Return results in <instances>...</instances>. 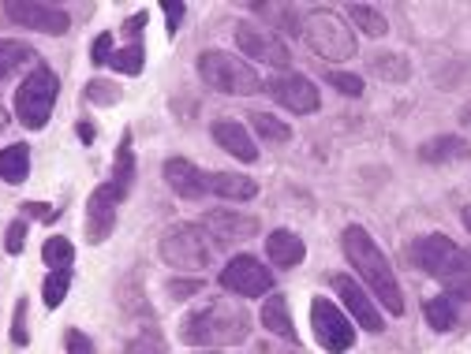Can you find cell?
<instances>
[{"label": "cell", "mask_w": 471, "mask_h": 354, "mask_svg": "<svg viewBox=\"0 0 471 354\" xmlns=\"http://www.w3.org/2000/svg\"><path fill=\"white\" fill-rule=\"evenodd\" d=\"M344 254H349V261L356 265V272L363 276V284L370 288V295H375L385 314L401 317L404 314V291H401V280H396V272L389 265V258L382 254V246L370 239L367 227L359 224H349L344 227Z\"/></svg>", "instance_id": "1"}, {"label": "cell", "mask_w": 471, "mask_h": 354, "mask_svg": "<svg viewBox=\"0 0 471 354\" xmlns=\"http://www.w3.org/2000/svg\"><path fill=\"white\" fill-rule=\"evenodd\" d=\"M251 336V314L232 298H213L184 317L180 340L187 347H232Z\"/></svg>", "instance_id": "2"}, {"label": "cell", "mask_w": 471, "mask_h": 354, "mask_svg": "<svg viewBox=\"0 0 471 354\" xmlns=\"http://www.w3.org/2000/svg\"><path fill=\"white\" fill-rule=\"evenodd\" d=\"M412 258H415V265L423 269L427 276H434V280H441V284H449L457 295L471 298V254H467L464 246H457L453 239L430 232V235H419L412 243Z\"/></svg>", "instance_id": "3"}, {"label": "cell", "mask_w": 471, "mask_h": 354, "mask_svg": "<svg viewBox=\"0 0 471 354\" xmlns=\"http://www.w3.org/2000/svg\"><path fill=\"white\" fill-rule=\"evenodd\" d=\"M303 38L314 53L330 64L356 57V31L349 27V19L333 8H311L303 15Z\"/></svg>", "instance_id": "4"}, {"label": "cell", "mask_w": 471, "mask_h": 354, "mask_svg": "<svg viewBox=\"0 0 471 354\" xmlns=\"http://www.w3.org/2000/svg\"><path fill=\"white\" fill-rule=\"evenodd\" d=\"M198 79L217 93H236V97H251L262 90V79L255 75V67L243 64L232 53H225V49H206V53H198Z\"/></svg>", "instance_id": "5"}, {"label": "cell", "mask_w": 471, "mask_h": 354, "mask_svg": "<svg viewBox=\"0 0 471 354\" xmlns=\"http://www.w3.org/2000/svg\"><path fill=\"white\" fill-rule=\"evenodd\" d=\"M60 97V79L53 67L38 64L27 79H23V86L15 90V116L27 131H41L49 116H53V105Z\"/></svg>", "instance_id": "6"}, {"label": "cell", "mask_w": 471, "mask_h": 354, "mask_svg": "<svg viewBox=\"0 0 471 354\" xmlns=\"http://www.w3.org/2000/svg\"><path fill=\"white\" fill-rule=\"evenodd\" d=\"M158 250H161V261L177 272H198L210 265V243L198 224H172L161 235Z\"/></svg>", "instance_id": "7"}, {"label": "cell", "mask_w": 471, "mask_h": 354, "mask_svg": "<svg viewBox=\"0 0 471 354\" xmlns=\"http://www.w3.org/2000/svg\"><path fill=\"white\" fill-rule=\"evenodd\" d=\"M221 288L240 298H266V295H274V272L251 254H236L221 269Z\"/></svg>", "instance_id": "8"}, {"label": "cell", "mask_w": 471, "mask_h": 354, "mask_svg": "<svg viewBox=\"0 0 471 354\" xmlns=\"http://www.w3.org/2000/svg\"><path fill=\"white\" fill-rule=\"evenodd\" d=\"M236 49L243 57H251L258 64H269V67H288L292 64V49L285 45L281 34H274L262 22H236Z\"/></svg>", "instance_id": "9"}, {"label": "cell", "mask_w": 471, "mask_h": 354, "mask_svg": "<svg viewBox=\"0 0 471 354\" xmlns=\"http://www.w3.org/2000/svg\"><path fill=\"white\" fill-rule=\"evenodd\" d=\"M311 324H314V340H318V347L326 350V354H344V350H352V343H356V328H352V321L344 317L330 298H314V302H311Z\"/></svg>", "instance_id": "10"}, {"label": "cell", "mask_w": 471, "mask_h": 354, "mask_svg": "<svg viewBox=\"0 0 471 354\" xmlns=\"http://www.w3.org/2000/svg\"><path fill=\"white\" fill-rule=\"evenodd\" d=\"M5 15L12 22H19V27L38 31V34H53V38L68 34V27H71L68 12L57 8V4H45V0H8Z\"/></svg>", "instance_id": "11"}, {"label": "cell", "mask_w": 471, "mask_h": 354, "mask_svg": "<svg viewBox=\"0 0 471 354\" xmlns=\"http://www.w3.org/2000/svg\"><path fill=\"white\" fill-rule=\"evenodd\" d=\"M120 201H123V190H116V183L94 187V194L86 198V243L102 246V243L113 235Z\"/></svg>", "instance_id": "12"}, {"label": "cell", "mask_w": 471, "mask_h": 354, "mask_svg": "<svg viewBox=\"0 0 471 354\" xmlns=\"http://www.w3.org/2000/svg\"><path fill=\"white\" fill-rule=\"evenodd\" d=\"M269 93H274V101H277L281 109H288L295 116H311L322 105L318 86L307 79V75H300V71H281L277 79L269 83Z\"/></svg>", "instance_id": "13"}, {"label": "cell", "mask_w": 471, "mask_h": 354, "mask_svg": "<svg viewBox=\"0 0 471 354\" xmlns=\"http://www.w3.org/2000/svg\"><path fill=\"white\" fill-rule=\"evenodd\" d=\"M333 291L340 295V302L349 306V314L356 317V324H363L367 332H382L385 328V317H382V310L370 302V295H367V288L363 284H356V276H349V272H337L333 276Z\"/></svg>", "instance_id": "14"}, {"label": "cell", "mask_w": 471, "mask_h": 354, "mask_svg": "<svg viewBox=\"0 0 471 354\" xmlns=\"http://www.w3.org/2000/svg\"><path fill=\"white\" fill-rule=\"evenodd\" d=\"M198 227L210 232L221 246H232V243H243V239H255L258 235V220L240 213V209H210Z\"/></svg>", "instance_id": "15"}, {"label": "cell", "mask_w": 471, "mask_h": 354, "mask_svg": "<svg viewBox=\"0 0 471 354\" xmlns=\"http://www.w3.org/2000/svg\"><path fill=\"white\" fill-rule=\"evenodd\" d=\"M161 172H165V183L187 201H198L210 194V175L203 168H195L187 157H168Z\"/></svg>", "instance_id": "16"}, {"label": "cell", "mask_w": 471, "mask_h": 354, "mask_svg": "<svg viewBox=\"0 0 471 354\" xmlns=\"http://www.w3.org/2000/svg\"><path fill=\"white\" fill-rule=\"evenodd\" d=\"M213 142L225 149L229 157H236L243 164H255L258 161V146H255L251 131H247L243 123H236V119H217L213 123Z\"/></svg>", "instance_id": "17"}, {"label": "cell", "mask_w": 471, "mask_h": 354, "mask_svg": "<svg viewBox=\"0 0 471 354\" xmlns=\"http://www.w3.org/2000/svg\"><path fill=\"white\" fill-rule=\"evenodd\" d=\"M266 258H269V265H277V269H295V265H303V258H307V243L295 232H288V227H277V232L266 235Z\"/></svg>", "instance_id": "18"}, {"label": "cell", "mask_w": 471, "mask_h": 354, "mask_svg": "<svg viewBox=\"0 0 471 354\" xmlns=\"http://www.w3.org/2000/svg\"><path fill=\"white\" fill-rule=\"evenodd\" d=\"M210 194L225 198V201H251L258 194V183L251 175H236V172H213L210 175Z\"/></svg>", "instance_id": "19"}, {"label": "cell", "mask_w": 471, "mask_h": 354, "mask_svg": "<svg viewBox=\"0 0 471 354\" xmlns=\"http://www.w3.org/2000/svg\"><path fill=\"white\" fill-rule=\"evenodd\" d=\"M258 321L266 324V332H274L281 340H295V324L288 317V298L285 295H266L262 310H258Z\"/></svg>", "instance_id": "20"}, {"label": "cell", "mask_w": 471, "mask_h": 354, "mask_svg": "<svg viewBox=\"0 0 471 354\" xmlns=\"http://www.w3.org/2000/svg\"><path fill=\"white\" fill-rule=\"evenodd\" d=\"M31 175V149L23 146V142H15V146H5L0 149V180L5 183H23Z\"/></svg>", "instance_id": "21"}, {"label": "cell", "mask_w": 471, "mask_h": 354, "mask_svg": "<svg viewBox=\"0 0 471 354\" xmlns=\"http://www.w3.org/2000/svg\"><path fill=\"white\" fill-rule=\"evenodd\" d=\"M34 60V49L27 41H15V38H0V83L12 79L19 67H27Z\"/></svg>", "instance_id": "22"}, {"label": "cell", "mask_w": 471, "mask_h": 354, "mask_svg": "<svg viewBox=\"0 0 471 354\" xmlns=\"http://www.w3.org/2000/svg\"><path fill=\"white\" fill-rule=\"evenodd\" d=\"M131 180H135V149H131V131H123V138L116 146V161H113V183H116V190L128 194Z\"/></svg>", "instance_id": "23"}, {"label": "cell", "mask_w": 471, "mask_h": 354, "mask_svg": "<svg viewBox=\"0 0 471 354\" xmlns=\"http://www.w3.org/2000/svg\"><path fill=\"white\" fill-rule=\"evenodd\" d=\"M251 128H255V135H258L266 146H285V142H292V128H288V123H281L277 116H269V112H251Z\"/></svg>", "instance_id": "24"}, {"label": "cell", "mask_w": 471, "mask_h": 354, "mask_svg": "<svg viewBox=\"0 0 471 354\" xmlns=\"http://www.w3.org/2000/svg\"><path fill=\"white\" fill-rule=\"evenodd\" d=\"M370 71H375L378 79H385V83H408L412 64L401 53H378L375 60H370Z\"/></svg>", "instance_id": "25"}, {"label": "cell", "mask_w": 471, "mask_h": 354, "mask_svg": "<svg viewBox=\"0 0 471 354\" xmlns=\"http://www.w3.org/2000/svg\"><path fill=\"white\" fill-rule=\"evenodd\" d=\"M471 154V146L464 142V138H434V142H427L423 149H419V157H423V161H457V157H467Z\"/></svg>", "instance_id": "26"}, {"label": "cell", "mask_w": 471, "mask_h": 354, "mask_svg": "<svg viewBox=\"0 0 471 354\" xmlns=\"http://www.w3.org/2000/svg\"><path fill=\"white\" fill-rule=\"evenodd\" d=\"M430 328H438V332H449V328H457V302L453 295H434L427 306H423Z\"/></svg>", "instance_id": "27"}, {"label": "cell", "mask_w": 471, "mask_h": 354, "mask_svg": "<svg viewBox=\"0 0 471 354\" xmlns=\"http://www.w3.org/2000/svg\"><path fill=\"white\" fill-rule=\"evenodd\" d=\"M349 19L356 22V27H359L367 38H382V34L389 31L385 12H378L375 4H352V8H349Z\"/></svg>", "instance_id": "28"}, {"label": "cell", "mask_w": 471, "mask_h": 354, "mask_svg": "<svg viewBox=\"0 0 471 354\" xmlns=\"http://www.w3.org/2000/svg\"><path fill=\"white\" fill-rule=\"evenodd\" d=\"M41 258H45V265L53 272H60V269H68L71 261H76V246H71L64 235H53V239H45Z\"/></svg>", "instance_id": "29"}, {"label": "cell", "mask_w": 471, "mask_h": 354, "mask_svg": "<svg viewBox=\"0 0 471 354\" xmlns=\"http://www.w3.org/2000/svg\"><path fill=\"white\" fill-rule=\"evenodd\" d=\"M68 288H71V272H68V269H60V272H49V276H45V288H41V295H45V306H49V310H57L60 302L68 298Z\"/></svg>", "instance_id": "30"}, {"label": "cell", "mask_w": 471, "mask_h": 354, "mask_svg": "<svg viewBox=\"0 0 471 354\" xmlns=\"http://www.w3.org/2000/svg\"><path fill=\"white\" fill-rule=\"evenodd\" d=\"M120 75H139L142 67H146V53H142V45H123V49H116L113 53V60H109Z\"/></svg>", "instance_id": "31"}, {"label": "cell", "mask_w": 471, "mask_h": 354, "mask_svg": "<svg viewBox=\"0 0 471 354\" xmlns=\"http://www.w3.org/2000/svg\"><path fill=\"white\" fill-rule=\"evenodd\" d=\"M83 101H90V105H116V101H120V86H113V83H102V79H94V83H86V90H83Z\"/></svg>", "instance_id": "32"}, {"label": "cell", "mask_w": 471, "mask_h": 354, "mask_svg": "<svg viewBox=\"0 0 471 354\" xmlns=\"http://www.w3.org/2000/svg\"><path fill=\"white\" fill-rule=\"evenodd\" d=\"M255 12H262L266 19H277L281 22V27L285 31H300V27H295V22H300V19H295V8H288V4H255Z\"/></svg>", "instance_id": "33"}, {"label": "cell", "mask_w": 471, "mask_h": 354, "mask_svg": "<svg viewBox=\"0 0 471 354\" xmlns=\"http://www.w3.org/2000/svg\"><path fill=\"white\" fill-rule=\"evenodd\" d=\"M12 343L15 347H27L31 343V332H27V298L15 302V321H12Z\"/></svg>", "instance_id": "34"}, {"label": "cell", "mask_w": 471, "mask_h": 354, "mask_svg": "<svg viewBox=\"0 0 471 354\" xmlns=\"http://www.w3.org/2000/svg\"><path fill=\"white\" fill-rule=\"evenodd\" d=\"M123 354H165V343L154 332H142V336H135L128 347H123Z\"/></svg>", "instance_id": "35"}, {"label": "cell", "mask_w": 471, "mask_h": 354, "mask_svg": "<svg viewBox=\"0 0 471 354\" xmlns=\"http://www.w3.org/2000/svg\"><path fill=\"white\" fill-rule=\"evenodd\" d=\"M330 86H337L344 97H359L363 93V79L349 71H330Z\"/></svg>", "instance_id": "36"}, {"label": "cell", "mask_w": 471, "mask_h": 354, "mask_svg": "<svg viewBox=\"0 0 471 354\" xmlns=\"http://www.w3.org/2000/svg\"><path fill=\"white\" fill-rule=\"evenodd\" d=\"M23 243H27V220H12L8 224L5 250H8V254H23Z\"/></svg>", "instance_id": "37"}, {"label": "cell", "mask_w": 471, "mask_h": 354, "mask_svg": "<svg viewBox=\"0 0 471 354\" xmlns=\"http://www.w3.org/2000/svg\"><path fill=\"white\" fill-rule=\"evenodd\" d=\"M64 350L68 354H94V343L86 332H79V328H71V332L64 336Z\"/></svg>", "instance_id": "38"}, {"label": "cell", "mask_w": 471, "mask_h": 354, "mask_svg": "<svg viewBox=\"0 0 471 354\" xmlns=\"http://www.w3.org/2000/svg\"><path fill=\"white\" fill-rule=\"evenodd\" d=\"M90 60H94V64H109V60H113V34H97V38H94Z\"/></svg>", "instance_id": "39"}, {"label": "cell", "mask_w": 471, "mask_h": 354, "mask_svg": "<svg viewBox=\"0 0 471 354\" xmlns=\"http://www.w3.org/2000/svg\"><path fill=\"white\" fill-rule=\"evenodd\" d=\"M161 12H165V19H168V38H177V31H180V22H184V4H161Z\"/></svg>", "instance_id": "40"}, {"label": "cell", "mask_w": 471, "mask_h": 354, "mask_svg": "<svg viewBox=\"0 0 471 354\" xmlns=\"http://www.w3.org/2000/svg\"><path fill=\"white\" fill-rule=\"evenodd\" d=\"M195 291H203V280H172V284H168V295H172V298H191Z\"/></svg>", "instance_id": "41"}, {"label": "cell", "mask_w": 471, "mask_h": 354, "mask_svg": "<svg viewBox=\"0 0 471 354\" xmlns=\"http://www.w3.org/2000/svg\"><path fill=\"white\" fill-rule=\"evenodd\" d=\"M142 27H146V12H139V15H131L128 22H123V34L131 38V45H139V34H142Z\"/></svg>", "instance_id": "42"}, {"label": "cell", "mask_w": 471, "mask_h": 354, "mask_svg": "<svg viewBox=\"0 0 471 354\" xmlns=\"http://www.w3.org/2000/svg\"><path fill=\"white\" fill-rule=\"evenodd\" d=\"M27 213H31V217H38V220H53L60 209H49L45 201H27Z\"/></svg>", "instance_id": "43"}, {"label": "cell", "mask_w": 471, "mask_h": 354, "mask_svg": "<svg viewBox=\"0 0 471 354\" xmlns=\"http://www.w3.org/2000/svg\"><path fill=\"white\" fill-rule=\"evenodd\" d=\"M79 138H83V142H94V128H90V123H79Z\"/></svg>", "instance_id": "44"}, {"label": "cell", "mask_w": 471, "mask_h": 354, "mask_svg": "<svg viewBox=\"0 0 471 354\" xmlns=\"http://www.w3.org/2000/svg\"><path fill=\"white\" fill-rule=\"evenodd\" d=\"M5 128H8V112H5V109H0V131H5Z\"/></svg>", "instance_id": "45"}, {"label": "cell", "mask_w": 471, "mask_h": 354, "mask_svg": "<svg viewBox=\"0 0 471 354\" xmlns=\"http://www.w3.org/2000/svg\"><path fill=\"white\" fill-rule=\"evenodd\" d=\"M464 227H467V232H471V209H464Z\"/></svg>", "instance_id": "46"}]
</instances>
